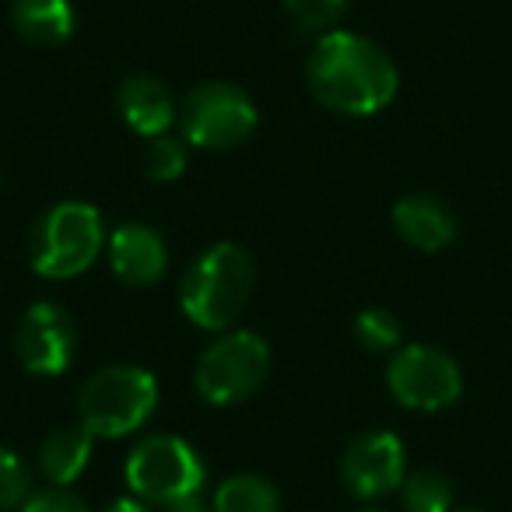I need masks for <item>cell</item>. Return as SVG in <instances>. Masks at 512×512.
<instances>
[{
  "mask_svg": "<svg viewBox=\"0 0 512 512\" xmlns=\"http://www.w3.org/2000/svg\"><path fill=\"white\" fill-rule=\"evenodd\" d=\"M256 102L232 81H204L186 95L179 109V127L186 144L204 151L239 148L256 130Z\"/></svg>",
  "mask_w": 512,
  "mask_h": 512,
  "instance_id": "cell-7",
  "label": "cell"
},
{
  "mask_svg": "<svg viewBox=\"0 0 512 512\" xmlns=\"http://www.w3.org/2000/svg\"><path fill=\"white\" fill-rule=\"evenodd\" d=\"M309 92L341 116H372L397 95L400 74L390 53L355 32H327L309 53Z\"/></svg>",
  "mask_w": 512,
  "mask_h": 512,
  "instance_id": "cell-1",
  "label": "cell"
},
{
  "mask_svg": "<svg viewBox=\"0 0 512 512\" xmlns=\"http://www.w3.org/2000/svg\"><path fill=\"white\" fill-rule=\"evenodd\" d=\"M106 512H155V505H148L144 498H137V495H127V498H116Z\"/></svg>",
  "mask_w": 512,
  "mask_h": 512,
  "instance_id": "cell-23",
  "label": "cell"
},
{
  "mask_svg": "<svg viewBox=\"0 0 512 512\" xmlns=\"http://www.w3.org/2000/svg\"><path fill=\"white\" fill-rule=\"evenodd\" d=\"M271 376V348L253 330H228L221 334L197 362V390L207 404L232 407L253 397Z\"/></svg>",
  "mask_w": 512,
  "mask_h": 512,
  "instance_id": "cell-5",
  "label": "cell"
},
{
  "mask_svg": "<svg viewBox=\"0 0 512 512\" xmlns=\"http://www.w3.org/2000/svg\"><path fill=\"white\" fill-rule=\"evenodd\" d=\"M165 512H207V505L200 495H190V498H179V502L165 505Z\"/></svg>",
  "mask_w": 512,
  "mask_h": 512,
  "instance_id": "cell-24",
  "label": "cell"
},
{
  "mask_svg": "<svg viewBox=\"0 0 512 512\" xmlns=\"http://www.w3.org/2000/svg\"><path fill=\"white\" fill-rule=\"evenodd\" d=\"M348 0H285V11L299 32H334L337 18L344 15Z\"/></svg>",
  "mask_w": 512,
  "mask_h": 512,
  "instance_id": "cell-20",
  "label": "cell"
},
{
  "mask_svg": "<svg viewBox=\"0 0 512 512\" xmlns=\"http://www.w3.org/2000/svg\"><path fill=\"white\" fill-rule=\"evenodd\" d=\"M355 341L372 355H393L400 348V323L390 309H362L355 316Z\"/></svg>",
  "mask_w": 512,
  "mask_h": 512,
  "instance_id": "cell-18",
  "label": "cell"
},
{
  "mask_svg": "<svg viewBox=\"0 0 512 512\" xmlns=\"http://www.w3.org/2000/svg\"><path fill=\"white\" fill-rule=\"evenodd\" d=\"M116 106H120L127 127L141 137L169 134V127L179 120V109H176L172 92L165 88V81L151 78V74H134V78L123 81Z\"/></svg>",
  "mask_w": 512,
  "mask_h": 512,
  "instance_id": "cell-13",
  "label": "cell"
},
{
  "mask_svg": "<svg viewBox=\"0 0 512 512\" xmlns=\"http://www.w3.org/2000/svg\"><path fill=\"white\" fill-rule=\"evenodd\" d=\"M106 225L92 204L67 200L57 204L32 228V267L50 281H67L85 274L106 249Z\"/></svg>",
  "mask_w": 512,
  "mask_h": 512,
  "instance_id": "cell-4",
  "label": "cell"
},
{
  "mask_svg": "<svg viewBox=\"0 0 512 512\" xmlns=\"http://www.w3.org/2000/svg\"><path fill=\"white\" fill-rule=\"evenodd\" d=\"M18 512H88V505L67 488H46L25 498V505Z\"/></svg>",
  "mask_w": 512,
  "mask_h": 512,
  "instance_id": "cell-22",
  "label": "cell"
},
{
  "mask_svg": "<svg viewBox=\"0 0 512 512\" xmlns=\"http://www.w3.org/2000/svg\"><path fill=\"white\" fill-rule=\"evenodd\" d=\"M18 362L32 376H60L78 355V330L57 302H32L15 330Z\"/></svg>",
  "mask_w": 512,
  "mask_h": 512,
  "instance_id": "cell-9",
  "label": "cell"
},
{
  "mask_svg": "<svg viewBox=\"0 0 512 512\" xmlns=\"http://www.w3.org/2000/svg\"><path fill=\"white\" fill-rule=\"evenodd\" d=\"M11 25L29 46L53 50V46H64L74 36L78 15H74L71 0H15L11 4Z\"/></svg>",
  "mask_w": 512,
  "mask_h": 512,
  "instance_id": "cell-14",
  "label": "cell"
},
{
  "mask_svg": "<svg viewBox=\"0 0 512 512\" xmlns=\"http://www.w3.org/2000/svg\"><path fill=\"white\" fill-rule=\"evenodd\" d=\"M186 162H190L186 144L169 134L151 137L148 151H144V172H148V179H155V183H172V179H179L186 172Z\"/></svg>",
  "mask_w": 512,
  "mask_h": 512,
  "instance_id": "cell-19",
  "label": "cell"
},
{
  "mask_svg": "<svg viewBox=\"0 0 512 512\" xmlns=\"http://www.w3.org/2000/svg\"><path fill=\"white\" fill-rule=\"evenodd\" d=\"M130 495L144 498L155 509L200 495L204 488V463L197 449L179 435H151L127 460Z\"/></svg>",
  "mask_w": 512,
  "mask_h": 512,
  "instance_id": "cell-6",
  "label": "cell"
},
{
  "mask_svg": "<svg viewBox=\"0 0 512 512\" xmlns=\"http://www.w3.org/2000/svg\"><path fill=\"white\" fill-rule=\"evenodd\" d=\"M95 435L85 425H67L46 435V442L39 446V470L53 481V488H67L81 470L92 460Z\"/></svg>",
  "mask_w": 512,
  "mask_h": 512,
  "instance_id": "cell-15",
  "label": "cell"
},
{
  "mask_svg": "<svg viewBox=\"0 0 512 512\" xmlns=\"http://www.w3.org/2000/svg\"><path fill=\"white\" fill-rule=\"evenodd\" d=\"M393 228L421 253H439L456 239V214L432 193H411L393 207Z\"/></svg>",
  "mask_w": 512,
  "mask_h": 512,
  "instance_id": "cell-12",
  "label": "cell"
},
{
  "mask_svg": "<svg viewBox=\"0 0 512 512\" xmlns=\"http://www.w3.org/2000/svg\"><path fill=\"white\" fill-rule=\"evenodd\" d=\"M29 495H32V477L25 460L0 446V512L22 509Z\"/></svg>",
  "mask_w": 512,
  "mask_h": 512,
  "instance_id": "cell-21",
  "label": "cell"
},
{
  "mask_svg": "<svg viewBox=\"0 0 512 512\" xmlns=\"http://www.w3.org/2000/svg\"><path fill=\"white\" fill-rule=\"evenodd\" d=\"M404 442L393 432H365L348 446L341 460V481L362 502L386 498L404 484Z\"/></svg>",
  "mask_w": 512,
  "mask_h": 512,
  "instance_id": "cell-10",
  "label": "cell"
},
{
  "mask_svg": "<svg viewBox=\"0 0 512 512\" xmlns=\"http://www.w3.org/2000/svg\"><path fill=\"white\" fill-rule=\"evenodd\" d=\"M386 386L407 411H446L463 393L460 365L432 344H400L386 365Z\"/></svg>",
  "mask_w": 512,
  "mask_h": 512,
  "instance_id": "cell-8",
  "label": "cell"
},
{
  "mask_svg": "<svg viewBox=\"0 0 512 512\" xmlns=\"http://www.w3.org/2000/svg\"><path fill=\"white\" fill-rule=\"evenodd\" d=\"M211 512H281V491L260 474H235L214 491Z\"/></svg>",
  "mask_w": 512,
  "mask_h": 512,
  "instance_id": "cell-16",
  "label": "cell"
},
{
  "mask_svg": "<svg viewBox=\"0 0 512 512\" xmlns=\"http://www.w3.org/2000/svg\"><path fill=\"white\" fill-rule=\"evenodd\" d=\"M106 253L116 278L134 288L162 281L165 267H169L165 239L151 225H141V221H127V225L116 228L106 239Z\"/></svg>",
  "mask_w": 512,
  "mask_h": 512,
  "instance_id": "cell-11",
  "label": "cell"
},
{
  "mask_svg": "<svg viewBox=\"0 0 512 512\" xmlns=\"http://www.w3.org/2000/svg\"><path fill=\"white\" fill-rule=\"evenodd\" d=\"M158 407V379L137 365H109L85 383L78 397V418L95 439L134 435Z\"/></svg>",
  "mask_w": 512,
  "mask_h": 512,
  "instance_id": "cell-3",
  "label": "cell"
},
{
  "mask_svg": "<svg viewBox=\"0 0 512 512\" xmlns=\"http://www.w3.org/2000/svg\"><path fill=\"white\" fill-rule=\"evenodd\" d=\"M407 512H453V484L442 470H418L400 484Z\"/></svg>",
  "mask_w": 512,
  "mask_h": 512,
  "instance_id": "cell-17",
  "label": "cell"
},
{
  "mask_svg": "<svg viewBox=\"0 0 512 512\" xmlns=\"http://www.w3.org/2000/svg\"><path fill=\"white\" fill-rule=\"evenodd\" d=\"M256 264L253 256L235 242H218L204 249L183 274L179 285V306L186 320L200 330L221 334L242 316L253 299Z\"/></svg>",
  "mask_w": 512,
  "mask_h": 512,
  "instance_id": "cell-2",
  "label": "cell"
}]
</instances>
